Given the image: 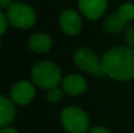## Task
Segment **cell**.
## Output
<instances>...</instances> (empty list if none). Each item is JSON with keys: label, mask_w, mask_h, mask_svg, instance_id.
<instances>
[{"label": "cell", "mask_w": 134, "mask_h": 133, "mask_svg": "<svg viewBox=\"0 0 134 133\" xmlns=\"http://www.w3.org/2000/svg\"><path fill=\"white\" fill-rule=\"evenodd\" d=\"M101 64L105 75L120 81L134 79V49L131 47L111 48L104 54Z\"/></svg>", "instance_id": "cell-1"}, {"label": "cell", "mask_w": 134, "mask_h": 133, "mask_svg": "<svg viewBox=\"0 0 134 133\" xmlns=\"http://www.w3.org/2000/svg\"><path fill=\"white\" fill-rule=\"evenodd\" d=\"M31 78L34 85L41 88L51 90L58 87L61 81V72L58 66L49 61L38 63L31 72Z\"/></svg>", "instance_id": "cell-2"}, {"label": "cell", "mask_w": 134, "mask_h": 133, "mask_svg": "<svg viewBox=\"0 0 134 133\" xmlns=\"http://www.w3.org/2000/svg\"><path fill=\"white\" fill-rule=\"evenodd\" d=\"M61 124L68 133H85L90 127V119L81 108L67 107L61 112Z\"/></svg>", "instance_id": "cell-3"}, {"label": "cell", "mask_w": 134, "mask_h": 133, "mask_svg": "<svg viewBox=\"0 0 134 133\" xmlns=\"http://www.w3.org/2000/svg\"><path fill=\"white\" fill-rule=\"evenodd\" d=\"M7 20L16 28H28L37 20L34 9L23 2H14L7 9Z\"/></svg>", "instance_id": "cell-4"}, {"label": "cell", "mask_w": 134, "mask_h": 133, "mask_svg": "<svg viewBox=\"0 0 134 133\" xmlns=\"http://www.w3.org/2000/svg\"><path fill=\"white\" fill-rule=\"evenodd\" d=\"M74 61L78 65V67L83 72L92 73L97 78L105 75L104 71H102L101 60L91 49L85 48V47L79 48L74 54Z\"/></svg>", "instance_id": "cell-5"}, {"label": "cell", "mask_w": 134, "mask_h": 133, "mask_svg": "<svg viewBox=\"0 0 134 133\" xmlns=\"http://www.w3.org/2000/svg\"><path fill=\"white\" fill-rule=\"evenodd\" d=\"M35 96V88L28 81H19L13 85L11 90L12 101L18 105H27L33 100Z\"/></svg>", "instance_id": "cell-6"}, {"label": "cell", "mask_w": 134, "mask_h": 133, "mask_svg": "<svg viewBox=\"0 0 134 133\" xmlns=\"http://www.w3.org/2000/svg\"><path fill=\"white\" fill-rule=\"evenodd\" d=\"M60 27L66 34L75 35L81 31V18L74 9L67 8L61 12L60 18H59Z\"/></svg>", "instance_id": "cell-7"}, {"label": "cell", "mask_w": 134, "mask_h": 133, "mask_svg": "<svg viewBox=\"0 0 134 133\" xmlns=\"http://www.w3.org/2000/svg\"><path fill=\"white\" fill-rule=\"evenodd\" d=\"M79 7L87 19L97 20L106 11L107 0H79Z\"/></svg>", "instance_id": "cell-8"}, {"label": "cell", "mask_w": 134, "mask_h": 133, "mask_svg": "<svg viewBox=\"0 0 134 133\" xmlns=\"http://www.w3.org/2000/svg\"><path fill=\"white\" fill-rule=\"evenodd\" d=\"M63 88L71 96H79L87 90V82L79 74H68L63 80Z\"/></svg>", "instance_id": "cell-9"}, {"label": "cell", "mask_w": 134, "mask_h": 133, "mask_svg": "<svg viewBox=\"0 0 134 133\" xmlns=\"http://www.w3.org/2000/svg\"><path fill=\"white\" fill-rule=\"evenodd\" d=\"M15 117L14 105L7 97L0 96V127H7Z\"/></svg>", "instance_id": "cell-10"}, {"label": "cell", "mask_w": 134, "mask_h": 133, "mask_svg": "<svg viewBox=\"0 0 134 133\" xmlns=\"http://www.w3.org/2000/svg\"><path fill=\"white\" fill-rule=\"evenodd\" d=\"M28 46L32 51L38 52V53H45L47 52L52 46V40L47 34L42 33H37L33 34L28 40Z\"/></svg>", "instance_id": "cell-11"}, {"label": "cell", "mask_w": 134, "mask_h": 133, "mask_svg": "<svg viewBox=\"0 0 134 133\" xmlns=\"http://www.w3.org/2000/svg\"><path fill=\"white\" fill-rule=\"evenodd\" d=\"M126 26V21L119 15V13H112L105 19L104 28L108 33H118L122 31Z\"/></svg>", "instance_id": "cell-12"}, {"label": "cell", "mask_w": 134, "mask_h": 133, "mask_svg": "<svg viewBox=\"0 0 134 133\" xmlns=\"http://www.w3.org/2000/svg\"><path fill=\"white\" fill-rule=\"evenodd\" d=\"M118 13L126 23L130 20H133L134 19V4L127 2V4L121 5V6L119 7Z\"/></svg>", "instance_id": "cell-13"}, {"label": "cell", "mask_w": 134, "mask_h": 133, "mask_svg": "<svg viewBox=\"0 0 134 133\" xmlns=\"http://www.w3.org/2000/svg\"><path fill=\"white\" fill-rule=\"evenodd\" d=\"M64 96L63 90L58 88V87H54V88L47 90V94H46V100L49 103H57Z\"/></svg>", "instance_id": "cell-14"}, {"label": "cell", "mask_w": 134, "mask_h": 133, "mask_svg": "<svg viewBox=\"0 0 134 133\" xmlns=\"http://www.w3.org/2000/svg\"><path fill=\"white\" fill-rule=\"evenodd\" d=\"M126 42H127V45L131 47V48L134 49V26L132 27H130L127 31H126Z\"/></svg>", "instance_id": "cell-15"}, {"label": "cell", "mask_w": 134, "mask_h": 133, "mask_svg": "<svg viewBox=\"0 0 134 133\" xmlns=\"http://www.w3.org/2000/svg\"><path fill=\"white\" fill-rule=\"evenodd\" d=\"M6 28H7V19L5 16V14L0 12V35L4 34Z\"/></svg>", "instance_id": "cell-16"}, {"label": "cell", "mask_w": 134, "mask_h": 133, "mask_svg": "<svg viewBox=\"0 0 134 133\" xmlns=\"http://www.w3.org/2000/svg\"><path fill=\"white\" fill-rule=\"evenodd\" d=\"M88 133H111L106 127H101V126H98V127H93L91 129Z\"/></svg>", "instance_id": "cell-17"}, {"label": "cell", "mask_w": 134, "mask_h": 133, "mask_svg": "<svg viewBox=\"0 0 134 133\" xmlns=\"http://www.w3.org/2000/svg\"><path fill=\"white\" fill-rule=\"evenodd\" d=\"M0 133H19L15 129H12V127H4V129L0 130Z\"/></svg>", "instance_id": "cell-18"}, {"label": "cell", "mask_w": 134, "mask_h": 133, "mask_svg": "<svg viewBox=\"0 0 134 133\" xmlns=\"http://www.w3.org/2000/svg\"><path fill=\"white\" fill-rule=\"evenodd\" d=\"M12 5V0H0V7L5 8V7H9Z\"/></svg>", "instance_id": "cell-19"}, {"label": "cell", "mask_w": 134, "mask_h": 133, "mask_svg": "<svg viewBox=\"0 0 134 133\" xmlns=\"http://www.w3.org/2000/svg\"><path fill=\"white\" fill-rule=\"evenodd\" d=\"M0 46H1V45H0Z\"/></svg>", "instance_id": "cell-20"}]
</instances>
